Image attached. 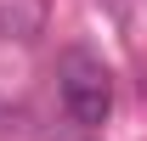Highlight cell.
I'll list each match as a JSON object with an SVG mask.
<instances>
[{
	"mask_svg": "<svg viewBox=\"0 0 147 141\" xmlns=\"http://www.w3.org/2000/svg\"><path fill=\"white\" fill-rule=\"evenodd\" d=\"M57 102H62L68 124H79V130L108 124V113H113V73H108V62L96 51H85V45H68L57 56Z\"/></svg>",
	"mask_w": 147,
	"mask_h": 141,
	"instance_id": "cell-1",
	"label": "cell"
},
{
	"mask_svg": "<svg viewBox=\"0 0 147 141\" xmlns=\"http://www.w3.org/2000/svg\"><path fill=\"white\" fill-rule=\"evenodd\" d=\"M51 28V0H0V45H34Z\"/></svg>",
	"mask_w": 147,
	"mask_h": 141,
	"instance_id": "cell-2",
	"label": "cell"
}]
</instances>
